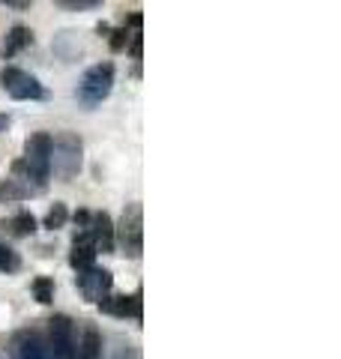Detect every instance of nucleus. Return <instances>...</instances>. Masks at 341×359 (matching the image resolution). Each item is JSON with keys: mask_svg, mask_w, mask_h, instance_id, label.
<instances>
[{"mask_svg": "<svg viewBox=\"0 0 341 359\" xmlns=\"http://www.w3.org/2000/svg\"><path fill=\"white\" fill-rule=\"evenodd\" d=\"M126 42H129V30L126 27H117L111 33V51H123L126 48Z\"/></svg>", "mask_w": 341, "mask_h": 359, "instance_id": "18", "label": "nucleus"}, {"mask_svg": "<svg viewBox=\"0 0 341 359\" xmlns=\"http://www.w3.org/2000/svg\"><path fill=\"white\" fill-rule=\"evenodd\" d=\"M66 219H69V210H66V204H60V201H57V204L45 212V219H42V224L48 231H60L63 224H66Z\"/></svg>", "mask_w": 341, "mask_h": 359, "instance_id": "15", "label": "nucleus"}, {"mask_svg": "<svg viewBox=\"0 0 341 359\" xmlns=\"http://www.w3.org/2000/svg\"><path fill=\"white\" fill-rule=\"evenodd\" d=\"M63 9H96L99 0H60Z\"/></svg>", "mask_w": 341, "mask_h": 359, "instance_id": "19", "label": "nucleus"}, {"mask_svg": "<svg viewBox=\"0 0 341 359\" xmlns=\"http://www.w3.org/2000/svg\"><path fill=\"white\" fill-rule=\"evenodd\" d=\"M39 228V222H36V216H33V212H27V210H21L18 216L13 219V233L15 237H30L33 231Z\"/></svg>", "mask_w": 341, "mask_h": 359, "instance_id": "14", "label": "nucleus"}, {"mask_svg": "<svg viewBox=\"0 0 341 359\" xmlns=\"http://www.w3.org/2000/svg\"><path fill=\"white\" fill-rule=\"evenodd\" d=\"M25 165L30 180H36L42 186L51 177V135L48 132H36L30 135L25 144Z\"/></svg>", "mask_w": 341, "mask_h": 359, "instance_id": "4", "label": "nucleus"}, {"mask_svg": "<svg viewBox=\"0 0 341 359\" xmlns=\"http://www.w3.org/2000/svg\"><path fill=\"white\" fill-rule=\"evenodd\" d=\"M78 359H102V332L93 323H87L78 339Z\"/></svg>", "mask_w": 341, "mask_h": 359, "instance_id": "12", "label": "nucleus"}, {"mask_svg": "<svg viewBox=\"0 0 341 359\" xmlns=\"http://www.w3.org/2000/svg\"><path fill=\"white\" fill-rule=\"evenodd\" d=\"M69 264L81 273V269L96 266V245L90 240V233H75V243H72V252H69Z\"/></svg>", "mask_w": 341, "mask_h": 359, "instance_id": "11", "label": "nucleus"}, {"mask_svg": "<svg viewBox=\"0 0 341 359\" xmlns=\"http://www.w3.org/2000/svg\"><path fill=\"white\" fill-rule=\"evenodd\" d=\"M27 45H33V30L25 27V25H15L13 30L6 33V39H4V60L6 57H15L18 51H25Z\"/></svg>", "mask_w": 341, "mask_h": 359, "instance_id": "13", "label": "nucleus"}, {"mask_svg": "<svg viewBox=\"0 0 341 359\" xmlns=\"http://www.w3.org/2000/svg\"><path fill=\"white\" fill-rule=\"evenodd\" d=\"M99 309L105 314H114V318H135L141 320V290L138 294H108L99 302Z\"/></svg>", "mask_w": 341, "mask_h": 359, "instance_id": "9", "label": "nucleus"}, {"mask_svg": "<svg viewBox=\"0 0 341 359\" xmlns=\"http://www.w3.org/2000/svg\"><path fill=\"white\" fill-rule=\"evenodd\" d=\"M33 297H36L42 306H48V302L54 299V278H48V276L33 278Z\"/></svg>", "mask_w": 341, "mask_h": 359, "instance_id": "16", "label": "nucleus"}, {"mask_svg": "<svg viewBox=\"0 0 341 359\" xmlns=\"http://www.w3.org/2000/svg\"><path fill=\"white\" fill-rule=\"evenodd\" d=\"M0 84L13 99L18 102H27V99H45V87L36 75H30L25 69H15V66H4L0 72Z\"/></svg>", "mask_w": 341, "mask_h": 359, "instance_id": "6", "label": "nucleus"}, {"mask_svg": "<svg viewBox=\"0 0 341 359\" xmlns=\"http://www.w3.org/2000/svg\"><path fill=\"white\" fill-rule=\"evenodd\" d=\"M111 87H114V66L96 63L84 72L81 84H78V96H81V102H87V105H99L102 99L111 93Z\"/></svg>", "mask_w": 341, "mask_h": 359, "instance_id": "5", "label": "nucleus"}, {"mask_svg": "<svg viewBox=\"0 0 341 359\" xmlns=\"http://www.w3.org/2000/svg\"><path fill=\"white\" fill-rule=\"evenodd\" d=\"M75 285H78V290H81V294H84L90 302H102V299L111 294L114 276H111V269L90 266V269H81V273L75 276Z\"/></svg>", "mask_w": 341, "mask_h": 359, "instance_id": "7", "label": "nucleus"}, {"mask_svg": "<svg viewBox=\"0 0 341 359\" xmlns=\"http://www.w3.org/2000/svg\"><path fill=\"white\" fill-rule=\"evenodd\" d=\"M90 240L96 245V255H114V219L108 212H96L93 219H90Z\"/></svg>", "mask_w": 341, "mask_h": 359, "instance_id": "10", "label": "nucleus"}, {"mask_svg": "<svg viewBox=\"0 0 341 359\" xmlns=\"http://www.w3.org/2000/svg\"><path fill=\"white\" fill-rule=\"evenodd\" d=\"M18 266H21V257H18V252H13V249H9V245L0 243V269H4V273H15Z\"/></svg>", "mask_w": 341, "mask_h": 359, "instance_id": "17", "label": "nucleus"}, {"mask_svg": "<svg viewBox=\"0 0 341 359\" xmlns=\"http://www.w3.org/2000/svg\"><path fill=\"white\" fill-rule=\"evenodd\" d=\"M141 48H144V39H141V33H135L132 36V45H129V54L135 60H141Z\"/></svg>", "mask_w": 341, "mask_h": 359, "instance_id": "20", "label": "nucleus"}, {"mask_svg": "<svg viewBox=\"0 0 341 359\" xmlns=\"http://www.w3.org/2000/svg\"><path fill=\"white\" fill-rule=\"evenodd\" d=\"M114 245H120L129 257H141L144 252V224H141V207L132 204L123 212L120 224H114Z\"/></svg>", "mask_w": 341, "mask_h": 359, "instance_id": "2", "label": "nucleus"}, {"mask_svg": "<svg viewBox=\"0 0 341 359\" xmlns=\"http://www.w3.org/2000/svg\"><path fill=\"white\" fill-rule=\"evenodd\" d=\"M48 353L51 359H78V339H75V323L66 314H54L48 320Z\"/></svg>", "mask_w": 341, "mask_h": 359, "instance_id": "3", "label": "nucleus"}, {"mask_svg": "<svg viewBox=\"0 0 341 359\" xmlns=\"http://www.w3.org/2000/svg\"><path fill=\"white\" fill-rule=\"evenodd\" d=\"M13 353L15 359H51L39 330H18L13 335Z\"/></svg>", "mask_w": 341, "mask_h": 359, "instance_id": "8", "label": "nucleus"}, {"mask_svg": "<svg viewBox=\"0 0 341 359\" xmlns=\"http://www.w3.org/2000/svg\"><path fill=\"white\" fill-rule=\"evenodd\" d=\"M114 359H126V353H117V356H114Z\"/></svg>", "mask_w": 341, "mask_h": 359, "instance_id": "21", "label": "nucleus"}, {"mask_svg": "<svg viewBox=\"0 0 341 359\" xmlns=\"http://www.w3.org/2000/svg\"><path fill=\"white\" fill-rule=\"evenodd\" d=\"M81 153L84 144L75 132H60L57 138H51V168L60 177H75L81 171Z\"/></svg>", "mask_w": 341, "mask_h": 359, "instance_id": "1", "label": "nucleus"}]
</instances>
